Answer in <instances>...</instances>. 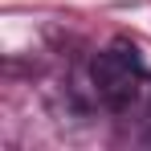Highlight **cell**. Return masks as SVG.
<instances>
[{"instance_id": "1", "label": "cell", "mask_w": 151, "mask_h": 151, "mask_svg": "<svg viewBox=\"0 0 151 151\" xmlns=\"http://www.w3.org/2000/svg\"><path fill=\"white\" fill-rule=\"evenodd\" d=\"M90 78H94V90L98 98L110 106V110H123L139 98L143 82H147V70L139 61V53L127 49V45H114V49H102L90 65Z\"/></svg>"}]
</instances>
